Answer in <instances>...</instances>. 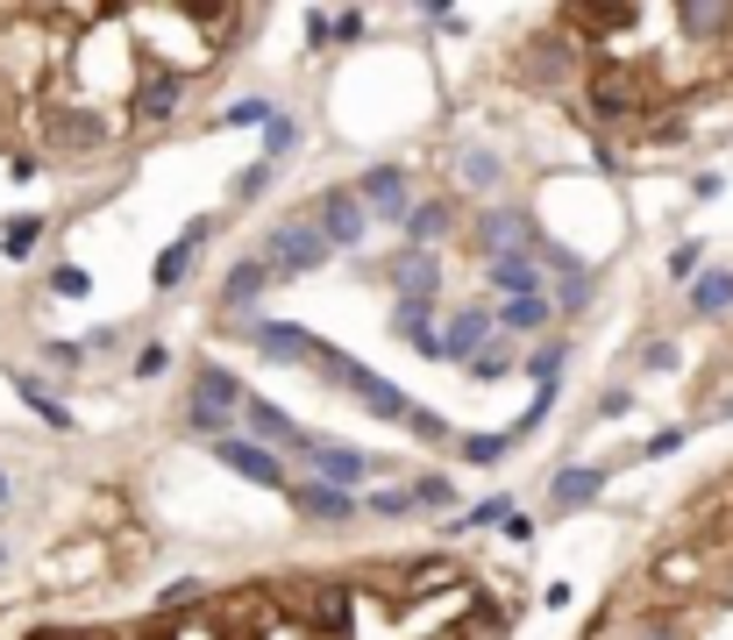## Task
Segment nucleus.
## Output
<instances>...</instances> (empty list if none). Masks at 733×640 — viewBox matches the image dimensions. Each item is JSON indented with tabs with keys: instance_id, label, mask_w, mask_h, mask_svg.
Returning <instances> with one entry per match:
<instances>
[{
	"instance_id": "obj_1",
	"label": "nucleus",
	"mask_w": 733,
	"mask_h": 640,
	"mask_svg": "<svg viewBox=\"0 0 733 640\" xmlns=\"http://www.w3.org/2000/svg\"><path fill=\"white\" fill-rule=\"evenodd\" d=\"M307 363H313V371H321V377H335V385H349V391H356V399H364V406H370V413H378V420H407V413H413V406L399 399V385H385L378 371H364V363H349V356H342V349H313Z\"/></svg>"
},
{
	"instance_id": "obj_2",
	"label": "nucleus",
	"mask_w": 733,
	"mask_h": 640,
	"mask_svg": "<svg viewBox=\"0 0 733 640\" xmlns=\"http://www.w3.org/2000/svg\"><path fill=\"white\" fill-rule=\"evenodd\" d=\"M321 256H327V242L313 235V221H286L278 235H264V256H257V264H264V271H313Z\"/></svg>"
},
{
	"instance_id": "obj_3",
	"label": "nucleus",
	"mask_w": 733,
	"mask_h": 640,
	"mask_svg": "<svg viewBox=\"0 0 733 640\" xmlns=\"http://www.w3.org/2000/svg\"><path fill=\"white\" fill-rule=\"evenodd\" d=\"M313 235L349 250V242L364 235V200H356V192H321V207H313Z\"/></svg>"
},
{
	"instance_id": "obj_4",
	"label": "nucleus",
	"mask_w": 733,
	"mask_h": 640,
	"mask_svg": "<svg viewBox=\"0 0 733 640\" xmlns=\"http://www.w3.org/2000/svg\"><path fill=\"white\" fill-rule=\"evenodd\" d=\"M534 221L527 213H513V207H499V213H485V250L491 256H534Z\"/></svg>"
},
{
	"instance_id": "obj_5",
	"label": "nucleus",
	"mask_w": 733,
	"mask_h": 640,
	"mask_svg": "<svg viewBox=\"0 0 733 640\" xmlns=\"http://www.w3.org/2000/svg\"><path fill=\"white\" fill-rule=\"evenodd\" d=\"M43 135H51V150H100L108 143V129H100L93 114H71V107H57V114L43 121Z\"/></svg>"
},
{
	"instance_id": "obj_6",
	"label": "nucleus",
	"mask_w": 733,
	"mask_h": 640,
	"mask_svg": "<svg viewBox=\"0 0 733 640\" xmlns=\"http://www.w3.org/2000/svg\"><path fill=\"white\" fill-rule=\"evenodd\" d=\"M249 342H257L264 356H278V363H307V356H313L307 328H292V320H257V328H249Z\"/></svg>"
},
{
	"instance_id": "obj_7",
	"label": "nucleus",
	"mask_w": 733,
	"mask_h": 640,
	"mask_svg": "<svg viewBox=\"0 0 733 640\" xmlns=\"http://www.w3.org/2000/svg\"><path fill=\"white\" fill-rule=\"evenodd\" d=\"M214 455L235 470V477H249V484H286V470H278V455H264V449H249V441H214Z\"/></svg>"
},
{
	"instance_id": "obj_8",
	"label": "nucleus",
	"mask_w": 733,
	"mask_h": 640,
	"mask_svg": "<svg viewBox=\"0 0 733 640\" xmlns=\"http://www.w3.org/2000/svg\"><path fill=\"white\" fill-rule=\"evenodd\" d=\"M364 200L385 213V221H399L407 213V172L399 164H385V172H364Z\"/></svg>"
},
{
	"instance_id": "obj_9",
	"label": "nucleus",
	"mask_w": 733,
	"mask_h": 640,
	"mask_svg": "<svg viewBox=\"0 0 733 640\" xmlns=\"http://www.w3.org/2000/svg\"><path fill=\"white\" fill-rule=\"evenodd\" d=\"M491 285L513 299H534V285H542V264L534 256H491Z\"/></svg>"
},
{
	"instance_id": "obj_10",
	"label": "nucleus",
	"mask_w": 733,
	"mask_h": 640,
	"mask_svg": "<svg viewBox=\"0 0 733 640\" xmlns=\"http://www.w3.org/2000/svg\"><path fill=\"white\" fill-rule=\"evenodd\" d=\"M392 285H399L407 299H427V293H435V256H427V250L392 256Z\"/></svg>"
},
{
	"instance_id": "obj_11",
	"label": "nucleus",
	"mask_w": 733,
	"mask_h": 640,
	"mask_svg": "<svg viewBox=\"0 0 733 640\" xmlns=\"http://www.w3.org/2000/svg\"><path fill=\"white\" fill-rule=\"evenodd\" d=\"M200 242H207V221H192L186 242H171V250L157 256V285H178V278H186V264H192V250H200Z\"/></svg>"
},
{
	"instance_id": "obj_12",
	"label": "nucleus",
	"mask_w": 733,
	"mask_h": 640,
	"mask_svg": "<svg viewBox=\"0 0 733 640\" xmlns=\"http://www.w3.org/2000/svg\"><path fill=\"white\" fill-rule=\"evenodd\" d=\"M299 512H313V520H349V492H335V484H307L299 492Z\"/></svg>"
},
{
	"instance_id": "obj_13",
	"label": "nucleus",
	"mask_w": 733,
	"mask_h": 640,
	"mask_svg": "<svg viewBox=\"0 0 733 640\" xmlns=\"http://www.w3.org/2000/svg\"><path fill=\"white\" fill-rule=\"evenodd\" d=\"M634 100H641V86L626 71H598V107L606 114H634Z\"/></svg>"
},
{
	"instance_id": "obj_14",
	"label": "nucleus",
	"mask_w": 733,
	"mask_h": 640,
	"mask_svg": "<svg viewBox=\"0 0 733 640\" xmlns=\"http://www.w3.org/2000/svg\"><path fill=\"white\" fill-rule=\"evenodd\" d=\"M264 285H271V271H264L257 256H249V264H235V271H229V293H221V299H229V307H249V299H257Z\"/></svg>"
},
{
	"instance_id": "obj_15",
	"label": "nucleus",
	"mask_w": 733,
	"mask_h": 640,
	"mask_svg": "<svg viewBox=\"0 0 733 640\" xmlns=\"http://www.w3.org/2000/svg\"><path fill=\"white\" fill-rule=\"evenodd\" d=\"M606 492V477H598V470H563L556 484H548V498H556V506H577V498H598Z\"/></svg>"
},
{
	"instance_id": "obj_16",
	"label": "nucleus",
	"mask_w": 733,
	"mask_h": 640,
	"mask_svg": "<svg viewBox=\"0 0 733 640\" xmlns=\"http://www.w3.org/2000/svg\"><path fill=\"white\" fill-rule=\"evenodd\" d=\"M178 93H186L178 79H157V86H143L136 114H143V121H171V114H178Z\"/></svg>"
},
{
	"instance_id": "obj_17",
	"label": "nucleus",
	"mask_w": 733,
	"mask_h": 640,
	"mask_svg": "<svg viewBox=\"0 0 733 640\" xmlns=\"http://www.w3.org/2000/svg\"><path fill=\"white\" fill-rule=\"evenodd\" d=\"M235 399H243V391H235V377L221 371V363H207V371H200V406H214V413H229Z\"/></svg>"
},
{
	"instance_id": "obj_18",
	"label": "nucleus",
	"mask_w": 733,
	"mask_h": 640,
	"mask_svg": "<svg viewBox=\"0 0 733 640\" xmlns=\"http://www.w3.org/2000/svg\"><path fill=\"white\" fill-rule=\"evenodd\" d=\"M307 455L327 470V477H335V492H342V484H356V477H364V455H356V449H307Z\"/></svg>"
},
{
	"instance_id": "obj_19",
	"label": "nucleus",
	"mask_w": 733,
	"mask_h": 640,
	"mask_svg": "<svg viewBox=\"0 0 733 640\" xmlns=\"http://www.w3.org/2000/svg\"><path fill=\"white\" fill-rule=\"evenodd\" d=\"M249 420H257V434L264 441H286V449H307V434L286 420V413H271V406H249Z\"/></svg>"
},
{
	"instance_id": "obj_20",
	"label": "nucleus",
	"mask_w": 733,
	"mask_h": 640,
	"mask_svg": "<svg viewBox=\"0 0 733 640\" xmlns=\"http://www.w3.org/2000/svg\"><path fill=\"white\" fill-rule=\"evenodd\" d=\"M698 313H726L733 307V278H726V271H712V278H698Z\"/></svg>"
},
{
	"instance_id": "obj_21",
	"label": "nucleus",
	"mask_w": 733,
	"mask_h": 640,
	"mask_svg": "<svg viewBox=\"0 0 733 640\" xmlns=\"http://www.w3.org/2000/svg\"><path fill=\"white\" fill-rule=\"evenodd\" d=\"M36 235H43V221H36V213H14V221H8V235H0V250H8V256H29V250H36Z\"/></svg>"
},
{
	"instance_id": "obj_22",
	"label": "nucleus",
	"mask_w": 733,
	"mask_h": 640,
	"mask_svg": "<svg viewBox=\"0 0 733 640\" xmlns=\"http://www.w3.org/2000/svg\"><path fill=\"white\" fill-rule=\"evenodd\" d=\"M407 235H413V250H427L442 235V207H407Z\"/></svg>"
},
{
	"instance_id": "obj_23",
	"label": "nucleus",
	"mask_w": 733,
	"mask_h": 640,
	"mask_svg": "<svg viewBox=\"0 0 733 640\" xmlns=\"http://www.w3.org/2000/svg\"><path fill=\"white\" fill-rule=\"evenodd\" d=\"M22 399H29V406H36V413H43V420H51V427H65V406H57V399H51V391H43V385H36V377H22Z\"/></svg>"
},
{
	"instance_id": "obj_24",
	"label": "nucleus",
	"mask_w": 733,
	"mask_h": 640,
	"mask_svg": "<svg viewBox=\"0 0 733 640\" xmlns=\"http://www.w3.org/2000/svg\"><path fill=\"white\" fill-rule=\"evenodd\" d=\"M413 506H456V492H448V477H421V484H413Z\"/></svg>"
},
{
	"instance_id": "obj_25",
	"label": "nucleus",
	"mask_w": 733,
	"mask_h": 640,
	"mask_svg": "<svg viewBox=\"0 0 733 640\" xmlns=\"http://www.w3.org/2000/svg\"><path fill=\"white\" fill-rule=\"evenodd\" d=\"M51 293H57V299H86V271H79V264H57V271H51Z\"/></svg>"
},
{
	"instance_id": "obj_26",
	"label": "nucleus",
	"mask_w": 733,
	"mask_h": 640,
	"mask_svg": "<svg viewBox=\"0 0 733 640\" xmlns=\"http://www.w3.org/2000/svg\"><path fill=\"white\" fill-rule=\"evenodd\" d=\"M399 334H413V342L427 349V299H407V307H399Z\"/></svg>"
},
{
	"instance_id": "obj_27",
	"label": "nucleus",
	"mask_w": 733,
	"mask_h": 640,
	"mask_svg": "<svg viewBox=\"0 0 733 640\" xmlns=\"http://www.w3.org/2000/svg\"><path fill=\"white\" fill-rule=\"evenodd\" d=\"M542 320H548L542 299H513V307H506V328H542Z\"/></svg>"
},
{
	"instance_id": "obj_28",
	"label": "nucleus",
	"mask_w": 733,
	"mask_h": 640,
	"mask_svg": "<svg viewBox=\"0 0 733 640\" xmlns=\"http://www.w3.org/2000/svg\"><path fill=\"white\" fill-rule=\"evenodd\" d=\"M463 455H470V463H491V455H506V434H470Z\"/></svg>"
},
{
	"instance_id": "obj_29",
	"label": "nucleus",
	"mask_w": 733,
	"mask_h": 640,
	"mask_svg": "<svg viewBox=\"0 0 733 640\" xmlns=\"http://www.w3.org/2000/svg\"><path fill=\"white\" fill-rule=\"evenodd\" d=\"M527 371L542 377V385H556V371H563V349H542V356H527Z\"/></svg>"
},
{
	"instance_id": "obj_30",
	"label": "nucleus",
	"mask_w": 733,
	"mask_h": 640,
	"mask_svg": "<svg viewBox=\"0 0 733 640\" xmlns=\"http://www.w3.org/2000/svg\"><path fill=\"white\" fill-rule=\"evenodd\" d=\"M407 427H413V434H427V441H442V434H448V420H442V413H407Z\"/></svg>"
},
{
	"instance_id": "obj_31",
	"label": "nucleus",
	"mask_w": 733,
	"mask_h": 640,
	"mask_svg": "<svg viewBox=\"0 0 733 640\" xmlns=\"http://www.w3.org/2000/svg\"><path fill=\"white\" fill-rule=\"evenodd\" d=\"M264 114H271V107H264V100H235V107H229V114H221V121H235V129H243V121H264Z\"/></svg>"
},
{
	"instance_id": "obj_32",
	"label": "nucleus",
	"mask_w": 733,
	"mask_h": 640,
	"mask_svg": "<svg viewBox=\"0 0 733 640\" xmlns=\"http://www.w3.org/2000/svg\"><path fill=\"white\" fill-rule=\"evenodd\" d=\"M370 506H378L385 520H399V512H413V498H407V492H378V498H370Z\"/></svg>"
},
{
	"instance_id": "obj_33",
	"label": "nucleus",
	"mask_w": 733,
	"mask_h": 640,
	"mask_svg": "<svg viewBox=\"0 0 733 640\" xmlns=\"http://www.w3.org/2000/svg\"><path fill=\"white\" fill-rule=\"evenodd\" d=\"M463 178H470V186H485V178H499V164H491V157H485V150H477V157H470V164H463Z\"/></svg>"
},
{
	"instance_id": "obj_34",
	"label": "nucleus",
	"mask_w": 733,
	"mask_h": 640,
	"mask_svg": "<svg viewBox=\"0 0 733 640\" xmlns=\"http://www.w3.org/2000/svg\"><path fill=\"white\" fill-rule=\"evenodd\" d=\"M192 427H207V434H221V427H229V413H214V406H200V399H192Z\"/></svg>"
},
{
	"instance_id": "obj_35",
	"label": "nucleus",
	"mask_w": 733,
	"mask_h": 640,
	"mask_svg": "<svg viewBox=\"0 0 733 640\" xmlns=\"http://www.w3.org/2000/svg\"><path fill=\"white\" fill-rule=\"evenodd\" d=\"M0 506H8V477H0Z\"/></svg>"
}]
</instances>
